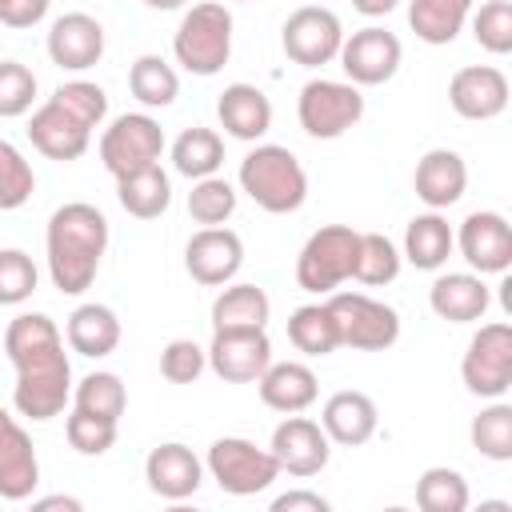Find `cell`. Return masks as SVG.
<instances>
[{"label":"cell","instance_id":"cell-1","mask_svg":"<svg viewBox=\"0 0 512 512\" xmlns=\"http://www.w3.org/2000/svg\"><path fill=\"white\" fill-rule=\"evenodd\" d=\"M4 352L16 368L12 404L28 420H52L72 396V364L64 356V336L44 312H20L4 328Z\"/></svg>","mask_w":512,"mask_h":512},{"label":"cell","instance_id":"cell-2","mask_svg":"<svg viewBox=\"0 0 512 512\" xmlns=\"http://www.w3.org/2000/svg\"><path fill=\"white\" fill-rule=\"evenodd\" d=\"M48 276L64 296H80L84 288H92L104 248H108V220L96 204L72 200L60 204L48 216Z\"/></svg>","mask_w":512,"mask_h":512},{"label":"cell","instance_id":"cell-3","mask_svg":"<svg viewBox=\"0 0 512 512\" xmlns=\"http://www.w3.org/2000/svg\"><path fill=\"white\" fill-rule=\"evenodd\" d=\"M240 188L256 208L272 216H288L308 200V172L284 144H256L240 160Z\"/></svg>","mask_w":512,"mask_h":512},{"label":"cell","instance_id":"cell-4","mask_svg":"<svg viewBox=\"0 0 512 512\" xmlns=\"http://www.w3.org/2000/svg\"><path fill=\"white\" fill-rule=\"evenodd\" d=\"M176 64L192 76H216L232 56V12L216 0H200L184 12L172 36Z\"/></svg>","mask_w":512,"mask_h":512},{"label":"cell","instance_id":"cell-5","mask_svg":"<svg viewBox=\"0 0 512 512\" xmlns=\"http://www.w3.org/2000/svg\"><path fill=\"white\" fill-rule=\"evenodd\" d=\"M356 248H360V232L348 224H324L316 228L300 256H296V284L304 292H336L344 280H352L356 268Z\"/></svg>","mask_w":512,"mask_h":512},{"label":"cell","instance_id":"cell-6","mask_svg":"<svg viewBox=\"0 0 512 512\" xmlns=\"http://www.w3.org/2000/svg\"><path fill=\"white\" fill-rule=\"evenodd\" d=\"M324 304L336 316V332H340L344 348L384 352L400 340V316L384 300H372L364 292H332Z\"/></svg>","mask_w":512,"mask_h":512},{"label":"cell","instance_id":"cell-7","mask_svg":"<svg viewBox=\"0 0 512 512\" xmlns=\"http://www.w3.org/2000/svg\"><path fill=\"white\" fill-rule=\"evenodd\" d=\"M296 116H300V128L312 136V140H336L344 136L352 124H360L364 116V96L360 88L348 80H308L300 88V100H296Z\"/></svg>","mask_w":512,"mask_h":512},{"label":"cell","instance_id":"cell-8","mask_svg":"<svg viewBox=\"0 0 512 512\" xmlns=\"http://www.w3.org/2000/svg\"><path fill=\"white\" fill-rule=\"evenodd\" d=\"M160 152H164V128L148 112H124L100 136V160L116 180L160 164Z\"/></svg>","mask_w":512,"mask_h":512},{"label":"cell","instance_id":"cell-9","mask_svg":"<svg viewBox=\"0 0 512 512\" xmlns=\"http://www.w3.org/2000/svg\"><path fill=\"white\" fill-rule=\"evenodd\" d=\"M204 464H208L212 480L220 484V492H228V496H256L280 476L276 456L268 448H256L244 436H220L208 448Z\"/></svg>","mask_w":512,"mask_h":512},{"label":"cell","instance_id":"cell-10","mask_svg":"<svg viewBox=\"0 0 512 512\" xmlns=\"http://www.w3.org/2000/svg\"><path fill=\"white\" fill-rule=\"evenodd\" d=\"M464 388L484 400H500L512 388V328L504 320L480 324V332L468 340V352L460 360Z\"/></svg>","mask_w":512,"mask_h":512},{"label":"cell","instance_id":"cell-11","mask_svg":"<svg viewBox=\"0 0 512 512\" xmlns=\"http://www.w3.org/2000/svg\"><path fill=\"white\" fill-rule=\"evenodd\" d=\"M280 44L288 52L292 64L300 68H320L328 60L340 56V44H344V28H340V16L332 8H320V4H304L296 8L284 28H280Z\"/></svg>","mask_w":512,"mask_h":512},{"label":"cell","instance_id":"cell-12","mask_svg":"<svg viewBox=\"0 0 512 512\" xmlns=\"http://www.w3.org/2000/svg\"><path fill=\"white\" fill-rule=\"evenodd\" d=\"M208 352V368L228 384H252L272 364V340L264 328H216Z\"/></svg>","mask_w":512,"mask_h":512},{"label":"cell","instance_id":"cell-13","mask_svg":"<svg viewBox=\"0 0 512 512\" xmlns=\"http://www.w3.org/2000/svg\"><path fill=\"white\" fill-rule=\"evenodd\" d=\"M400 56H404V48H400L396 32L376 28V24L344 36V44H340V68L348 72V80L356 88L388 84L396 76V68H400Z\"/></svg>","mask_w":512,"mask_h":512},{"label":"cell","instance_id":"cell-14","mask_svg":"<svg viewBox=\"0 0 512 512\" xmlns=\"http://www.w3.org/2000/svg\"><path fill=\"white\" fill-rule=\"evenodd\" d=\"M328 444H332V440L324 436V428H320L316 420L288 412V420H280V424H276L268 452L276 456L280 472H288V476H300V480H304V476H316V472L328 464V452H332Z\"/></svg>","mask_w":512,"mask_h":512},{"label":"cell","instance_id":"cell-15","mask_svg":"<svg viewBox=\"0 0 512 512\" xmlns=\"http://www.w3.org/2000/svg\"><path fill=\"white\" fill-rule=\"evenodd\" d=\"M460 256L484 276V272H508L512 264V228L500 212H468L460 232H452Z\"/></svg>","mask_w":512,"mask_h":512},{"label":"cell","instance_id":"cell-16","mask_svg":"<svg viewBox=\"0 0 512 512\" xmlns=\"http://www.w3.org/2000/svg\"><path fill=\"white\" fill-rule=\"evenodd\" d=\"M244 264V244L232 228H200L188 248H184V268L196 284L204 288H216V284H228Z\"/></svg>","mask_w":512,"mask_h":512},{"label":"cell","instance_id":"cell-17","mask_svg":"<svg viewBox=\"0 0 512 512\" xmlns=\"http://www.w3.org/2000/svg\"><path fill=\"white\" fill-rule=\"evenodd\" d=\"M448 104L464 120H492L508 108V76L492 64H468L448 80Z\"/></svg>","mask_w":512,"mask_h":512},{"label":"cell","instance_id":"cell-18","mask_svg":"<svg viewBox=\"0 0 512 512\" xmlns=\"http://www.w3.org/2000/svg\"><path fill=\"white\" fill-rule=\"evenodd\" d=\"M48 56L56 68L68 72H84L92 64H100L104 56V28L96 16L88 12H64L52 20L48 28Z\"/></svg>","mask_w":512,"mask_h":512},{"label":"cell","instance_id":"cell-19","mask_svg":"<svg viewBox=\"0 0 512 512\" xmlns=\"http://www.w3.org/2000/svg\"><path fill=\"white\" fill-rule=\"evenodd\" d=\"M28 140L36 152H44L48 160H80L88 152V140H92V128L80 124L64 104H56L52 96L32 112L28 120Z\"/></svg>","mask_w":512,"mask_h":512},{"label":"cell","instance_id":"cell-20","mask_svg":"<svg viewBox=\"0 0 512 512\" xmlns=\"http://www.w3.org/2000/svg\"><path fill=\"white\" fill-rule=\"evenodd\" d=\"M40 484V460L32 448V436L0 408V500H28Z\"/></svg>","mask_w":512,"mask_h":512},{"label":"cell","instance_id":"cell-21","mask_svg":"<svg viewBox=\"0 0 512 512\" xmlns=\"http://www.w3.org/2000/svg\"><path fill=\"white\" fill-rule=\"evenodd\" d=\"M144 480L160 500H188L204 480V464L188 444H156L144 460Z\"/></svg>","mask_w":512,"mask_h":512},{"label":"cell","instance_id":"cell-22","mask_svg":"<svg viewBox=\"0 0 512 512\" xmlns=\"http://www.w3.org/2000/svg\"><path fill=\"white\" fill-rule=\"evenodd\" d=\"M376 424H380V412L372 404L368 392H356V388H344V392H332L324 400V412H320V428L328 440L344 444V448H356V444H368L376 436Z\"/></svg>","mask_w":512,"mask_h":512},{"label":"cell","instance_id":"cell-23","mask_svg":"<svg viewBox=\"0 0 512 512\" xmlns=\"http://www.w3.org/2000/svg\"><path fill=\"white\" fill-rule=\"evenodd\" d=\"M412 184H416V196H420L432 212L452 208V204L464 196V188H468V164H464V156L452 152V148H432V152H424V156L416 160Z\"/></svg>","mask_w":512,"mask_h":512},{"label":"cell","instance_id":"cell-24","mask_svg":"<svg viewBox=\"0 0 512 512\" xmlns=\"http://www.w3.org/2000/svg\"><path fill=\"white\" fill-rule=\"evenodd\" d=\"M428 304L448 324H472V320H484L492 296H488V284L476 272H448V276L432 280Z\"/></svg>","mask_w":512,"mask_h":512},{"label":"cell","instance_id":"cell-25","mask_svg":"<svg viewBox=\"0 0 512 512\" xmlns=\"http://www.w3.org/2000/svg\"><path fill=\"white\" fill-rule=\"evenodd\" d=\"M216 120L236 140H260L272 128V100L256 84H228L216 100Z\"/></svg>","mask_w":512,"mask_h":512},{"label":"cell","instance_id":"cell-26","mask_svg":"<svg viewBox=\"0 0 512 512\" xmlns=\"http://www.w3.org/2000/svg\"><path fill=\"white\" fill-rule=\"evenodd\" d=\"M260 388V400L272 408V412H304L308 404H316L320 396V384H316V372L300 360H280V364H268L256 380Z\"/></svg>","mask_w":512,"mask_h":512},{"label":"cell","instance_id":"cell-27","mask_svg":"<svg viewBox=\"0 0 512 512\" xmlns=\"http://www.w3.org/2000/svg\"><path fill=\"white\" fill-rule=\"evenodd\" d=\"M456 240H452V224L440 212H420L408 220L404 228V260L420 272H436L448 264Z\"/></svg>","mask_w":512,"mask_h":512},{"label":"cell","instance_id":"cell-28","mask_svg":"<svg viewBox=\"0 0 512 512\" xmlns=\"http://www.w3.org/2000/svg\"><path fill=\"white\" fill-rule=\"evenodd\" d=\"M68 348L88 356V360H100V356H112L116 344H120V320L108 304H80L72 316H68Z\"/></svg>","mask_w":512,"mask_h":512},{"label":"cell","instance_id":"cell-29","mask_svg":"<svg viewBox=\"0 0 512 512\" xmlns=\"http://www.w3.org/2000/svg\"><path fill=\"white\" fill-rule=\"evenodd\" d=\"M116 200L128 216L136 220H156L168 204H172V184H168V172L160 164L152 168H140L124 180H116Z\"/></svg>","mask_w":512,"mask_h":512},{"label":"cell","instance_id":"cell-30","mask_svg":"<svg viewBox=\"0 0 512 512\" xmlns=\"http://www.w3.org/2000/svg\"><path fill=\"white\" fill-rule=\"evenodd\" d=\"M472 0H412L408 24L424 44H452L456 32L468 24Z\"/></svg>","mask_w":512,"mask_h":512},{"label":"cell","instance_id":"cell-31","mask_svg":"<svg viewBox=\"0 0 512 512\" xmlns=\"http://www.w3.org/2000/svg\"><path fill=\"white\" fill-rule=\"evenodd\" d=\"M268 292L256 284H232L212 300V332L216 328H264L268 324Z\"/></svg>","mask_w":512,"mask_h":512},{"label":"cell","instance_id":"cell-32","mask_svg":"<svg viewBox=\"0 0 512 512\" xmlns=\"http://www.w3.org/2000/svg\"><path fill=\"white\" fill-rule=\"evenodd\" d=\"M224 164V140L212 128H184L172 144V168L188 180L200 176H216V168Z\"/></svg>","mask_w":512,"mask_h":512},{"label":"cell","instance_id":"cell-33","mask_svg":"<svg viewBox=\"0 0 512 512\" xmlns=\"http://www.w3.org/2000/svg\"><path fill=\"white\" fill-rule=\"evenodd\" d=\"M288 340L304 356H328V352H336L340 348V332H336V316L328 312V304H300L288 316Z\"/></svg>","mask_w":512,"mask_h":512},{"label":"cell","instance_id":"cell-34","mask_svg":"<svg viewBox=\"0 0 512 512\" xmlns=\"http://www.w3.org/2000/svg\"><path fill=\"white\" fill-rule=\"evenodd\" d=\"M128 88L144 108H168L180 96V76L160 56H140L128 68Z\"/></svg>","mask_w":512,"mask_h":512},{"label":"cell","instance_id":"cell-35","mask_svg":"<svg viewBox=\"0 0 512 512\" xmlns=\"http://www.w3.org/2000/svg\"><path fill=\"white\" fill-rule=\"evenodd\" d=\"M400 248L384 236V232H360V248H356V268H352V280L368 284V288H380V284H392L400 276Z\"/></svg>","mask_w":512,"mask_h":512},{"label":"cell","instance_id":"cell-36","mask_svg":"<svg viewBox=\"0 0 512 512\" xmlns=\"http://www.w3.org/2000/svg\"><path fill=\"white\" fill-rule=\"evenodd\" d=\"M468 436H472V448H476L480 456L500 460V464L512 460V404H504V400L488 404V408L472 420Z\"/></svg>","mask_w":512,"mask_h":512},{"label":"cell","instance_id":"cell-37","mask_svg":"<svg viewBox=\"0 0 512 512\" xmlns=\"http://www.w3.org/2000/svg\"><path fill=\"white\" fill-rule=\"evenodd\" d=\"M468 500V480L456 468H428L416 480V504L424 512H464Z\"/></svg>","mask_w":512,"mask_h":512},{"label":"cell","instance_id":"cell-38","mask_svg":"<svg viewBox=\"0 0 512 512\" xmlns=\"http://www.w3.org/2000/svg\"><path fill=\"white\" fill-rule=\"evenodd\" d=\"M72 400H76V408H84L92 416H104V420H116V424H120V416L128 408V392H124L116 372H88L76 384Z\"/></svg>","mask_w":512,"mask_h":512},{"label":"cell","instance_id":"cell-39","mask_svg":"<svg viewBox=\"0 0 512 512\" xmlns=\"http://www.w3.org/2000/svg\"><path fill=\"white\" fill-rule=\"evenodd\" d=\"M236 212V188L224 176H200L188 192V216L204 228L224 224Z\"/></svg>","mask_w":512,"mask_h":512},{"label":"cell","instance_id":"cell-40","mask_svg":"<svg viewBox=\"0 0 512 512\" xmlns=\"http://www.w3.org/2000/svg\"><path fill=\"white\" fill-rule=\"evenodd\" d=\"M36 192V176L32 164L20 156V148H12L8 140H0V212L24 208Z\"/></svg>","mask_w":512,"mask_h":512},{"label":"cell","instance_id":"cell-41","mask_svg":"<svg viewBox=\"0 0 512 512\" xmlns=\"http://www.w3.org/2000/svg\"><path fill=\"white\" fill-rule=\"evenodd\" d=\"M472 36L484 52L504 56L512 52V4L508 0H488L480 4V12L472 16Z\"/></svg>","mask_w":512,"mask_h":512},{"label":"cell","instance_id":"cell-42","mask_svg":"<svg viewBox=\"0 0 512 512\" xmlns=\"http://www.w3.org/2000/svg\"><path fill=\"white\" fill-rule=\"evenodd\" d=\"M64 432H68V444L80 456H104L116 444V420L92 416L84 408H72V416L64 420Z\"/></svg>","mask_w":512,"mask_h":512},{"label":"cell","instance_id":"cell-43","mask_svg":"<svg viewBox=\"0 0 512 512\" xmlns=\"http://www.w3.org/2000/svg\"><path fill=\"white\" fill-rule=\"evenodd\" d=\"M36 264L24 248H0V304H24L36 292Z\"/></svg>","mask_w":512,"mask_h":512},{"label":"cell","instance_id":"cell-44","mask_svg":"<svg viewBox=\"0 0 512 512\" xmlns=\"http://www.w3.org/2000/svg\"><path fill=\"white\" fill-rule=\"evenodd\" d=\"M52 100L64 104V108H68L80 124H88V128H100L104 116H108V96H104V88L92 84V80H68V84H60V88L52 92Z\"/></svg>","mask_w":512,"mask_h":512},{"label":"cell","instance_id":"cell-45","mask_svg":"<svg viewBox=\"0 0 512 512\" xmlns=\"http://www.w3.org/2000/svg\"><path fill=\"white\" fill-rule=\"evenodd\" d=\"M36 100V72L20 60H0V116H24Z\"/></svg>","mask_w":512,"mask_h":512},{"label":"cell","instance_id":"cell-46","mask_svg":"<svg viewBox=\"0 0 512 512\" xmlns=\"http://www.w3.org/2000/svg\"><path fill=\"white\" fill-rule=\"evenodd\" d=\"M204 368H208V352L196 340H172L160 352V372L172 384H192V380H200Z\"/></svg>","mask_w":512,"mask_h":512},{"label":"cell","instance_id":"cell-47","mask_svg":"<svg viewBox=\"0 0 512 512\" xmlns=\"http://www.w3.org/2000/svg\"><path fill=\"white\" fill-rule=\"evenodd\" d=\"M52 0H0V24L8 28H32L48 16Z\"/></svg>","mask_w":512,"mask_h":512},{"label":"cell","instance_id":"cell-48","mask_svg":"<svg viewBox=\"0 0 512 512\" xmlns=\"http://www.w3.org/2000/svg\"><path fill=\"white\" fill-rule=\"evenodd\" d=\"M272 512H328V500L320 492H308V488H296V492H284L272 500Z\"/></svg>","mask_w":512,"mask_h":512},{"label":"cell","instance_id":"cell-49","mask_svg":"<svg viewBox=\"0 0 512 512\" xmlns=\"http://www.w3.org/2000/svg\"><path fill=\"white\" fill-rule=\"evenodd\" d=\"M396 4H400V0H352V8H356L360 16H388Z\"/></svg>","mask_w":512,"mask_h":512},{"label":"cell","instance_id":"cell-50","mask_svg":"<svg viewBox=\"0 0 512 512\" xmlns=\"http://www.w3.org/2000/svg\"><path fill=\"white\" fill-rule=\"evenodd\" d=\"M32 508H40V512H48V508H68V512H80L84 504H80L76 496H44V500H36Z\"/></svg>","mask_w":512,"mask_h":512},{"label":"cell","instance_id":"cell-51","mask_svg":"<svg viewBox=\"0 0 512 512\" xmlns=\"http://www.w3.org/2000/svg\"><path fill=\"white\" fill-rule=\"evenodd\" d=\"M148 8H156V12H172V8H184L188 0H144Z\"/></svg>","mask_w":512,"mask_h":512}]
</instances>
